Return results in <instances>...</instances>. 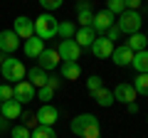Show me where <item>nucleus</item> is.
<instances>
[{
    "label": "nucleus",
    "mask_w": 148,
    "mask_h": 138,
    "mask_svg": "<svg viewBox=\"0 0 148 138\" xmlns=\"http://www.w3.org/2000/svg\"><path fill=\"white\" fill-rule=\"evenodd\" d=\"M116 27L121 30V35H136L143 27V17L138 10H123L121 15L116 17Z\"/></svg>",
    "instance_id": "nucleus-1"
},
{
    "label": "nucleus",
    "mask_w": 148,
    "mask_h": 138,
    "mask_svg": "<svg viewBox=\"0 0 148 138\" xmlns=\"http://www.w3.org/2000/svg\"><path fill=\"white\" fill-rule=\"evenodd\" d=\"M0 72H3V79L8 81V84H17V81L25 79V64L20 62V59L15 57H5L3 59V67H0Z\"/></svg>",
    "instance_id": "nucleus-2"
},
{
    "label": "nucleus",
    "mask_w": 148,
    "mask_h": 138,
    "mask_svg": "<svg viewBox=\"0 0 148 138\" xmlns=\"http://www.w3.org/2000/svg\"><path fill=\"white\" fill-rule=\"evenodd\" d=\"M57 25H59V20H57L54 15L42 12L40 17H35V37H40V40H52L54 35H57Z\"/></svg>",
    "instance_id": "nucleus-3"
},
{
    "label": "nucleus",
    "mask_w": 148,
    "mask_h": 138,
    "mask_svg": "<svg viewBox=\"0 0 148 138\" xmlns=\"http://www.w3.org/2000/svg\"><path fill=\"white\" fill-rule=\"evenodd\" d=\"M57 54H59V59H64V62H79L82 47L74 42V40H62L59 47H57Z\"/></svg>",
    "instance_id": "nucleus-4"
},
{
    "label": "nucleus",
    "mask_w": 148,
    "mask_h": 138,
    "mask_svg": "<svg viewBox=\"0 0 148 138\" xmlns=\"http://www.w3.org/2000/svg\"><path fill=\"white\" fill-rule=\"evenodd\" d=\"M12 32H15L20 40L35 37V20H32V17H25V15L15 17V22H12Z\"/></svg>",
    "instance_id": "nucleus-5"
},
{
    "label": "nucleus",
    "mask_w": 148,
    "mask_h": 138,
    "mask_svg": "<svg viewBox=\"0 0 148 138\" xmlns=\"http://www.w3.org/2000/svg\"><path fill=\"white\" fill-rule=\"evenodd\" d=\"M116 25V15H111L109 10H101V12H94V22H91V30L96 32V35H104L109 27Z\"/></svg>",
    "instance_id": "nucleus-6"
},
{
    "label": "nucleus",
    "mask_w": 148,
    "mask_h": 138,
    "mask_svg": "<svg viewBox=\"0 0 148 138\" xmlns=\"http://www.w3.org/2000/svg\"><path fill=\"white\" fill-rule=\"evenodd\" d=\"M114 47L116 44L111 42V40H106L104 35H96V40H94V44H91V54H94L96 59H111V52H114Z\"/></svg>",
    "instance_id": "nucleus-7"
},
{
    "label": "nucleus",
    "mask_w": 148,
    "mask_h": 138,
    "mask_svg": "<svg viewBox=\"0 0 148 138\" xmlns=\"http://www.w3.org/2000/svg\"><path fill=\"white\" fill-rule=\"evenodd\" d=\"M12 89H15V96L12 99L17 101V104H30L32 99H35V94H37V89L30 84L27 79H22V81H17V84H12Z\"/></svg>",
    "instance_id": "nucleus-8"
},
{
    "label": "nucleus",
    "mask_w": 148,
    "mask_h": 138,
    "mask_svg": "<svg viewBox=\"0 0 148 138\" xmlns=\"http://www.w3.org/2000/svg\"><path fill=\"white\" fill-rule=\"evenodd\" d=\"M111 62L116 64V67H131V62H133V49L128 47L126 42L119 44V47H114V52H111Z\"/></svg>",
    "instance_id": "nucleus-9"
},
{
    "label": "nucleus",
    "mask_w": 148,
    "mask_h": 138,
    "mask_svg": "<svg viewBox=\"0 0 148 138\" xmlns=\"http://www.w3.org/2000/svg\"><path fill=\"white\" fill-rule=\"evenodd\" d=\"M20 47V37L12 30H0V52L3 54H12Z\"/></svg>",
    "instance_id": "nucleus-10"
},
{
    "label": "nucleus",
    "mask_w": 148,
    "mask_h": 138,
    "mask_svg": "<svg viewBox=\"0 0 148 138\" xmlns=\"http://www.w3.org/2000/svg\"><path fill=\"white\" fill-rule=\"evenodd\" d=\"M114 99L121 101V104H133V101L138 99V94H136V89H133V84L121 81V84H116V89H114Z\"/></svg>",
    "instance_id": "nucleus-11"
},
{
    "label": "nucleus",
    "mask_w": 148,
    "mask_h": 138,
    "mask_svg": "<svg viewBox=\"0 0 148 138\" xmlns=\"http://www.w3.org/2000/svg\"><path fill=\"white\" fill-rule=\"evenodd\" d=\"M35 116H37V123H40V126H54L57 118H59V111L52 106V104H42Z\"/></svg>",
    "instance_id": "nucleus-12"
},
{
    "label": "nucleus",
    "mask_w": 148,
    "mask_h": 138,
    "mask_svg": "<svg viewBox=\"0 0 148 138\" xmlns=\"http://www.w3.org/2000/svg\"><path fill=\"white\" fill-rule=\"evenodd\" d=\"M37 67L45 69V72L57 69V67H59V54H57V49H47V47H45V52L37 57Z\"/></svg>",
    "instance_id": "nucleus-13"
},
{
    "label": "nucleus",
    "mask_w": 148,
    "mask_h": 138,
    "mask_svg": "<svg viewBox=\"0 0 148 138\" xmlns=\"http://www.w3.org/2000/svg\"><path fill=\"white\" fill-rule=\"evenodd\" d=\"M96 121H99V118H96L94 113H79L77 118H72V133L82 138L84 128H86V126H91V123H96Z\"/></svg>",
    "instance_id": "nucleus-14"
},
{
    "label": "nucleus",
    "mask_w": 148,
    "mask_h": 138,
    "mask_svg": "<svg viewBox=\"0 0 148 138\" xmlns=\"http://www.w3.org/2000/svg\"><path fill=\"white\" fill-rule=\"evenodd\" d=\"M72 40H74L77 44H79L82 49H84V47H91V44H94V40H96V32L91 30V27H79V30L74 32V37H72Z\"/></svg>",
    "instance_id": "nucleus-15"
},
{
    "label": "nucleus",
    "mask_w": 148,
    "mask_h": 138,
    "mask_svg": "<svg viewBox=\"0 0 148 138\" xmlns=\"http://www.w3.org/2000/svg\"><path fill=\"white\" fill-rule=\"evenodd\" d=\"M0 116H5L8 121H12V118H20V116H22V104H17L15 99L3 101V104H0Z\"/></svg>",
    "instance_id": "nucleus-16"
},
{
    "label": "nucleus",
    "mask_w": 148,
    "mask_h": 138,
    "mask_svg": "<svg viewBox=\"0 0 148 138\" xmlns=\"http://www.w3.org/2000/svg\"><path fill=\"white\" fill-rule=\"evenodd\" d=\"M91 99L99 104V106H114L116 104V99H114V91L111 89H106V86H101V89H96V91H91Z\"/></svg>",
    "instance_id": "nucleus-17"
},
{
    "label": "nucleus",
    "mask_w": 148,
    "mask_h": 138,
    "mask_svg": "<svg viewBox=\"0 0 148 138\" xmlns=\"http://www.w3.org/2000/svg\"><path fill=\"white\" fill-rule=\"evenodd\" d=\"M42 52H45V40H40V37L25 40V54H27L30 59H37Z\"/></svg>",
    "instance_id": "nucleus-18"
},
{
    "label": "nucleus",
    "mask_w": 148,
    "mask_h": 138,
    "mask_svg": "<svg viewBox=\"0 0 148 138\" xmlns=\"http://www.w3.org/2000/svg\"><path fill=\"white\" fill-rule=\"evenodd\" d=\"M82 77V67H79V62H64L62 64V79H67V81H77Z\"/></svg>",
    "instance_id": "nucleus-19"
},
{
    "label": "nucleus",
    "mask_w": 148,
    "mask_h": 138,
    "mask_svg": "<svg viewBox=\"0 0 148 138\" xmlns=\"http://www.w3.org/2000/svg\"><path fill=\"white\" fill-rule=\"evenodd\" d=\"M131 67L136 69L138 74H148V49L133 52V62H131Z\"/></svg>",
    "instance_id": "nucleus-20"
},
{
    "label": "nucleus",
    "mask_w": 148,
    "mask_h": 138,
    "mask_svg": "<svg viewBox=\"0 0 148 138\" xmlns=\"http://www.w3.org/2000/svg\"><path fill=\"white\" fill-rule=\"evenodd\" d=\"M27 81H30L35 89H40V86L47 84V72H45V69H40V67H32L30 72H27Z\"/></svg>",
    "instance_id": "nucleus-21"
},
{
    "label": "nucleus",
    "mask_w": 148,
    "mask_h": 138,
    "mask_svg": "<svg viewBox=\"0 0 148 138\" xmlns=\"http://www.w3.org/2000/svg\"><path fill=\"white\" fill-rule=\"evenodd\" d=\"M126 44L133 49V52H141V49H146V44H148V40H146V35H141V32H136V35H131V37L126 40Z\"/></svg>",
    "instance_id": "nucleus-22"
},
{
    "label": "nucleus",
    "mask_w": 148,
    "mask_h": 138,
    "mask_svg": "<svg viewBox=\"0 0 148 138\" xmlns=\"http://www.w3.org/2000/svg\"><path fill=\"white\" fill-rule=\"evenodd\" d=\"M131 84H133V89H136V94H138V96H141V94H143V96H148V74H136Z\"/></svg>",
    "instance_id": "nucleus-23"
},
{
    "label": "nucleus",
    "mask_w": 148,
    "mask_h": 138,
    "mask_svg": "<svg viewBox=\"0 0 148 138\" xmlns=\"http://www.w3.org/2000/svg\"><path fill=\"white\" fill-rule=\"evenodd\" d=\"M74 32H77V27H74V22H69V20H64V22H59V25H57V35L62 40H72Z\"/></svg>",
    "instance_id": "nucleus-24"
},
{
    "label": "nucleus",
    "mask_w": 148,
    "mask_h": 138,
    "mask_svg": "<svg viewBox=\"0 0 148 138\" xmlns=\"http://www.w3.org/2000/svg\"><path fill=\"white\" fill-rule=\"evenodd\" d=\"M32 138H57L54 126H37L35 131H32Z\"/></svg>",
    "instance_id": "nucleus-25"
},
{
    "label": "nucleus",
    "mask_w": 148,
    "mask_h": 138,
    "mask_svg": "<svg viewBox=\"0 0 148 138\" xmlns=\"http://www.w3.org/2000/svg\"><path fill=\"white\" fill-rule=\"evenodd\" d=\"M106 10L111 12V15H121L123 10H126V3H123V0H106Z\"/></svg>",
    "instance_id": "nucleus-26"
},
{
    "label": "nucleus",
    "mask_w": 148,
    "mask_h": 138,
    "mask_svg": "<svg viewBox=\"0 0 148 138\" xmlns=\"http://www.w3.org/2000/svg\"><path fill=\"white\" fill-rule=\"evenodd\" d=\"M52 96H54V91L49 89L47 84H45V86H40V89H37L35 99H40V101H42V104H49V101H52Z\"/></svg>",
    "instance_id": "nucleus-27"
},
{
    "label": "nucleus",
    "mask_w": 148,
    "mask_h": 138,
    "mask_svg": "<svg viewBox=\"0 0 148 138\" xmlns=\"http://www.w3.org/2000/svg\"><path fill=\"white\" fill-rule=\"evenodd\" d=\"M82 138H101V123H91V126L84 128V133H82Z\"/></svg>",
    "instance_id": "nucleus-28"
},
{
    "label": "nucleus",
    "mask_w": 148,
    "mask_h": 138,
    "mask_svg": "<svg viewBox=\"0 0 148 138\" xmlns=\"http://www.w3.org/2000/svg\"><path fill=\"white\" fill-rule=\"evenodd\" d=\"M12 96H15V89H12V84H0V104H3V101H10Z\"/></svg>",
    "instance_id": "nucleus-29"
},
{
    "label": "nucleus",
    "mask_w": 148,
    "mask_h": 138,
    "mask_svg": "<svg viewBox=\"0 0 148 138\" xmlns=\"http://www.w3.org/2000/svg\"><path fill=\"white\" fill-rule=\"evenodd\" d=\"M77 20H79L82 27H91V22H94V12L86 10V12H77Z\"/></svg>",
    "instance_id": "nucleus-30"
},
{
    "label": "nucleus",
    "mask_w": 148,
    "mask_h": 138,
    "mask_svg": "<svg viewBox=\"0 0 148 138\" xmlns=\"http://www.w3.org/2000/svg\"><path fill=\"white\" fill-rule=\"evenodd\" d=\"M101 86H104V79H101V77H89V79H86V89H89V94L91 91H96V89H101Z\"/></svg>",
    "instance_id": "nucleus-31"
},
{
    "label": "nucleus",
    "mask_w": 148,
    "mask_h": 138,
    "mask_svg": "<svg viewBox=\"0 0 148 138\" xmlns=\"http://www.w3.org/2000/svg\"><path fill=\"white\" fill-rule=\"evenodd\" d=\"M10 136L12 138H32V131H30V128H25V126H15L10 131Z\"/></svg>",
    "instance_id": "nucleus-32"
},
{
    "label": "nucleus",
    "mask_w": 148,
    "mask_h": 138,
    "mask_svg": "<svg viewBox=\"0 0 148 138\" xmlns=\"http://www.w3.org/2000/svg\"><path fill=\"white\" fill-rule=\"evenodd\" d=\"M37 3H40V5H42L47 12H52V10H57V8H62L64 0H37Z\"/></svg>",
    "instance_id": "nucleus-33"
},
{
    "label": "nucleus",
    "mask_w": 148,
    "mask_h": 138,
    "mask_svg": "<svg viewBox=\"0 0 148 138\" xmlns=\"http://www.w3.org/2000/svg\"><path fill=\"white\" fill-rule=\"evenodd\" d=\"M22 126L30 128V131H35V128L40 126V123H37V116H35V113H25V123H22Z\"/></svg>",
    "instance_id": "nucleus-34"
},
{
    "label": "nucleus",
    "mask_w": 148,
    "mask_h": 138,
    "mask_svg": "<svg viewBox=\"0 0 148 138\" xmlns=\"http://www.w3.org/2000/svg\"><path fill=\"white\" fill-rule=\"evenodd\" d=\"M104 37H106V40H111V42H116V40L121 37V30H119V27L114 25V27H109V30L104 32Z\"/></svg>",
    "instance_id": "nucleus-35"
},
{
    "label": "nucleus",
    "mask_w": 148,
    "mask_h": 138,
    "mask_svg": "<svg viewBox=\"0 0 148 138\" xmlns=\"http://www.w3.org/2000/svg\"><path fill=\"white\" fill-rule=\"evenodd\" d=\"M59 84H62V77H47V86H49L52 91H57Z\"/></svg>",
    "instance_id": "nucleus-36"
},
{
    "label": "nucleus",
    "mask_w": 148,
    "mask_h": 138,
    "mask_svg": "<svg viewBox=\"0 0 148 138\" xmlns=\"http://www.w3.org/2000/svg\"><path fill=\"white\" fill-rule=\"evenodd\" d=\"M91 10V0H77V12H86Z\"/></svg>",
    "instance_id": "nucleus-37"
},
{
    "label": "nucleus",
    "mask_w": 148,
    "mask_h": 138,
    "mask_svg": "<svg viewBox=\"0 0 148 138\" xmlns=\"http://www.w3.org/2000/svg\"><path fill=\"white\" fill-rule=\"evenodd\" d=\"M123 3H126V10H138L143 5V0H123Z\"/></svg>",
    "instance_id": "nucleus-38"
},
{
    "label": "nucleus",
    "mask_w": 148,
    "mask_h": 138,
    "mask_svg": "<svg viewBox=\"0 0 148 138\" xmlns=\"http://www.w3.org/2000/svg\"><path fill=\"white\" fill-rule=\"evenodd\" d=\"M126 109H128V113H138V104L133 101V104H126Z\"/></svg>",
    "instance_id": "nucleus-39"
},
{
    "label": "nucleus",
    "mask_w": 148,
    "mask_h": 138,
    "mask_svg": "<svg viewBox=\"0 0 148 138\" xmlns=\"http://www.w3.org/2000/svg\"><path fill=\"white\" fill-rule=\"evenodd\" d=\"M8 126H10V121H8V118L5 116H0V131H5V128Z\"/></svg>",
    "instance_id": "nucleus-40"
},
{
    "label": "nucleus",
    "mask_w": 148,
    "mask_h": 138,
    "mask_svg": "<svg viewBox=\"0 0 148 138\" xmlns=\"http://www.w3.org/2000/svg\"><path fill=\"white\" fill-rule=\"evenodd\" d=\"M3 59H5V54H3V52H0V67H3Z\"/></svg>",
    "instance_id": "nucleus-41"
},
{
    "label": "nucleus",
    "mask_w": 148,
    "mask_h": 138,
    "mask_svg": "<svg viewBox=\"0 0 148 138\" xmlns=\"http://www.w3.org/2000/svg\"><path fill=\"white\" fill-rule=\"evenodd\" d=\"M146 40H148V32H146Z\"/></svg>",
    "instance_id": "nucleus-42"
},
{
    "label": "nucleus",
    "mask_w": 148,
    "mask_h": 138,
    "mask_svg": "<svg viewBox=\"0 0 148 138\" xmlns=\"http://www.w3.org/2000/svg\"><path fill=\"white\" fill-rule=\"evenodd\" d=\"M146 121H148V113H146Z\"/></svg>",
    "instance_id": "nucleus-43"
}]
</instances>
